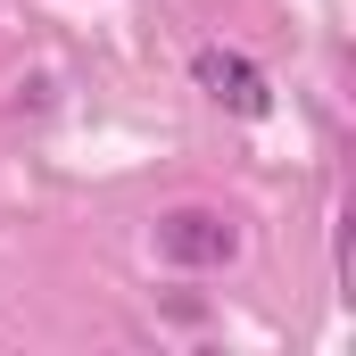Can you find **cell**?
<instances>
[{"instance_id": "6da1fadb", "label": "cell", "mask_w": 356, "mask_h": 356, "mask_svg": "<svg viewBox=\"0 0 356 356\" xmlns=\"http://www.w3.org/2000/svg\"><path fill=\"white\" fill-rule=\"evenodd\" d=\"M149 249H158L166 266L207 273V266H232V257H241V224L216 216V207H166V216L149 224Z\"/></svg>"}, {"instance_id": "7a4b0ae2", "label": "cell", "mask_w": 356, "mask_h": 356, "mask_svg": "<svg viewBox=\"0 0 356 356\" xmlns=\"http://www.w3.org/2000/svg\"><path fill=\"white\" fill-rule=\"evenodd\" d=\"M191 83L207 91L224 116H249V124H257V116H273L266 67H257V58H241V50H216V42H207V50H191Z\"/></svg>"}]
</instances>
